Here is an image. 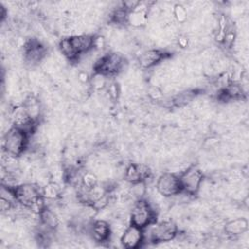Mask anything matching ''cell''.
<instances>
[{
  "label": "cell",
  "mask_w": 249,
  "mask_h": 249,
  "mask_svg": "<svg viewBox=\"0 0 249 249\" xmlns=\"http://www.w3.org/2000/svg\"><path fill=\"white\" fill-rule=\"evenodd\" d=\"M94 36L91 34H75L64 38L59 43L61 53L69 60H76L81 55L93 50Z\"/></svg>",
  "instance_id": "cell-1"
},
{
  "label": "cell",
  "mask_w": 249,
  "mask_h": 249,
  "mask_svg": "<svg viewBox=\"0 0 249 249\" xmlns=\"http://www.w3.org/2000/svg\"><path fill=\"white\" fill-rule=\"evenodd\" d=\"M28 143L29 134L18 127L12 126L4 136L3 148L10 156L17 158L25 152Z\"/></svg>",
  "instance_id": "cell-2"
},
{
  "label": "cell",
  "mask_w": 249,
  "mask_h": 249,
  "mask_svg": "<svg viewBox=\"0 0 249 249\" xmlns=\"http://www.w3.org/2000/svg\"><path fill=\"white\" fill-rule=\"evenodd\" d=\"M156 210L153 208L151 203L144 198H140L133 202L129 214V220L130 224L141 229H145L156 222Z\"/></svg>",
  "instance_id": "cell-3"
},
{
  "label": "cell",
  "mask_w": 249,
  "mask_h": 249,
  "mask_svg": "<svg viewBox=\"0 0 249 249\" xmlns=\"http://www.w3.org/2000/svg\"><path fill=\"white\" fill-rule=\"evenodd\" d=\"M125 64V59L121 53H108L101 55L93 64L94 73H99L104 76L116 75L123 70Z\"/></svg>",
  "instance_id": "cell-4"
},
{
  "label": "cell",
  "mask_w": 249,
  "mask_h": 249,
  "mask_svg": "<svg viewBox=\"0 0 249 249\" xmlns=\"http://www.w3.org/2000/svg\"><path fill=\"white\" fill-rule=\"evenodd\" d=\"M149 229V238L154 242H167L173 240L178 232L175 223L169 220L154 222L147 227Z\"/></svg>",
  "instance_id": "cell-5"
},
{
  "label": "cell",
  "mask_w": 249,
  "mask_h": 249,
  "mask_svg": "<svg viewBox=\"0 0 249 249\" xmlns=\"http://www.w3.org/2000/svg\"><path fill=\"white\" fill-rule=\"evenodd\" d=\"M179 179L182 191L194 196L196 195L200 190L203 181V174L199 168L192 165L182 171V173L179 175Z\"/></svg>",
  "instance_id": "cell-6"
},
{
  "label": "cell",
  "mask_w": 249,
  "mask_h": 249,
  "mask_svg": "<svg viewBox=\"0 0 249 249\" xmlns=\"http://www.w3.org/2000/svg\"><path fill=\"white\" fill-rule=\"evenodd\" d=\"M157 192L163 197H171L182 192L179 175L165 172L159 176L156 183Z\"/></svg>",
  "instance_id": "cell-7"
},
{
  "label": "cell",
  "mask_w": 249,
  "mask_h": 249,
  "mask_svg": "<svg viewBox=\"0 0 249 249\" xmlns=\"http://www.w3.org/2000/svg\"><path fill=\"white\" fill-rule=\"evenodd\" d=\"M145 241L144 229L130 224L125 228L123 234L120 237V242L124 248L135 249L142 245Z\"/></svg>",
  "instance_id": "cell-8"
},
{
  "label": "cell",
  "mask_w": 249,
  "mask_h": 249,
  "mask_svg": "<svg viewBox=\"0 0 249 249\" xmlns=\"http://www.w3.org/2000/svg\"><path fill=\"white\" fill-rule=\"evenodd\" d=\"M89 232L93 240L98 242H105L108 241L111 236V226L107 221L103 219L93 220L89 223Z\"/></svg>",
  "instance_id": "cell-9"
},
{
  "label": "cell",
  "mask_w": 249,
  "mask_h": 249,
  "mask_svg": "<svg viewBox=\"0 0 249 249\" xmlns=\"http://www.w3.org/2000/svg\"><path fill=\"white\" fill-rule=\"evenodd\" d=\"M150 175V168L147 165L140 163H131L124 170V179L130 184L146 182Z\"/></svg>",
  "instance_id": "cell-10"
},
{
  "label": "cell",
  "mask_w": 249,
  "mask_h": 249,
  "mask_svg": "<svg viewBox=\"0 0 249 249\" xmlns=\"http://www.w3.org/2000/svg\"><path fill=\"white\" fill-rule=\"evenodd\" d=\"M165 57V53L158 49H148L140 53L137 57L139 65L144 69H150L159 64Z\"/></svg>",
  "instance_id": "cell-11"
},
{
  "label": "cell",
  "mask_w": 249,
  "mask_h": 249,
  "mask_svg": "<svg viewBox=\"0 0 249 249\" xmlns=\"http://www.w3.org/2000/svg\"><path fill=\"white\" fill-rule=\"evenodd\" d=\"M148 21V8L141 2L139 5L131 12L128 13L127 23L132 25L133 27L139 28L143 27L147 24Z\"/></svg>",
  "instance_id": "cell-12"
},
{
  "label": "cell",
  "mask_w": 249,
  "mask_h": 249,
  "mask_svg": "<svg viewBox=\"0 0 249 249\" xmlns=\"http://www.w3.org/2000/svg\"><path fill=\"white\" fill-rule=\"evenodd\" d=\"M248 230V221L245 218H236L226 223L224 231L229 236H238Z\"/></svg>",
  "instance_id": "cell-13"
},
{
  "label": "cell",
  "mask_w": 249,
  "mask_h": 249,
  "mask_svg": "<svg viewBox=\"0 0 249 249\" xmlns=\"http://www.w3.org/2000/svg\"><path fill=\"white\" fill-rule=\"evenodd\" d=\"M38 216H39V222L45 228V230L53 231L59 225V219L57 215L54 213L53 210H52L47 206H45L40 211Z\"/></svg>",
  "instance_id": "cell-14"
},
{
  "label": "cell",
  "mask_w": 249,
  "mask_h": 249,
  "mask_svg": "<svg viewBox=\"0 0 249 249\" xmlns=\"http://www.w3.org/2000/svg\"><path fill=\"white\" fill-rule=\"evenodd\" d=\"M22 105L27 111L29 117L34 122H37V120L40 118V115H41V105L39 100L34 96H29L23 101Z\"/></svg>",
  "instance_id": "cell-15"
},
{
  "label": "cell",
  "mask_w": 249,
  "mask_h": 249,
  "mask_svg": "<svg viewBox=\"0 0 249 249\" xmlns=\"http://www.w3.org/2000/svg\"><path fill=\"white\" fill-rule=\"evenodd\" d=\"M82 186L86 188H93L98 184V178L95 173L92 171H85L81 176V183Z\"/></svg>",
  "instance_id": "cell-16"
},
{
  "label": "cell",
  "mask_w": 249,
  "mask_h": 249,
  "mask_svg": "<svg viewBox=\"0 0 249 249\" xmlns=\"http://www.w3.org/2000/svg\"><path fill=\"white\" fill-rule=\"evenodd\" d=\"M42 190H43V196L44 198H47V199H54L60 194L58 185L53 182L48 183Z\"/></svg>",
  "instance_id": "cell-17"
},
{
  "label": "cell",
  "mask_w": 249,
  "mask_h": 249,
  "mask_svg": "<svg viewBox=\"0 0 249 249\" xmlns=\"http://www.w3.org/2000/svg\"><path fill=\"white\" fill-rule=\"evenodd\" d=\"M172 13L175 19L180 23H184L188 18V11L186 7L182 4H175Z\"/></svg>",
  "instance_id": "cell-18"
},
{
  "label": "cell",
  "mask_w": 249,
  "mask_h": 249,
  "mask_svg": "<svg viewBox=\"0 0 249 249\" xmlns=\"http://www.w3.org/2000/svg\"><path fill=\"white\" fill-rule=\"evenodd\" d=\"M14 206V203L6 198H3L1 197L0 199V209H1V212L2 213H8L9 210H11Z\"/></svg>",
  "instance_id": "cell-19"
},
{
  "label": "cell",
  "mask_w": 249,
  "mask_h": 249,
  "mask_svg": "<svg viewBox=\"0 0 249 249\" xmlns=\"http://www.w3.org/2000/svg\"><path fill=\"white\" fill-rule=\"evenodd\" d=\"M188 38L186 37V36H181V37H179V39H178V44H179V46L180 47H182V48H185V47H187V45H188Z\"/></svg>",
  "instance_id": "cell-20"
}]
</instances>
